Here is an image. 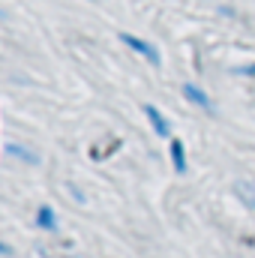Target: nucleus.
<instances>
[{"instance_id": "f257e3e1", "label": "nucleus", "mask_w": 255, "mask_h": 258, "mask_svg": "<svg viewBox=\"0 0 255 258\" xmlns=\"http://www.w3.org/2000/svg\"><path fill=\"white\" fill-rule=\"evenodd\" d=\"M120 42H123L126 48H132L135 54H141L147 63H153V66L162 63V54H159V48H156L153 42H147V39H141V36H135V33H120Z\"/></svg>"}, {"instance_id": "f03ea898", "label": "nucleus", "mask_w": 255, "mask_h": 258, "mask_svg": "<svg viewBox=\"0 0 255 258\" xmlns=\"http://www.w3.org/2000/svg\"><path fill=\"white\" fill-rule=\"evenodd\" d=\"M144 114H147L150 126H153V132H156L159 138H168V135H171V123L165 120V114H162L156 105H150V102H147V105H144Z\"/></svg>"}, {"instance_id": "7ed1b4c3", "label": "nucleus", "mask_w": 255, "mask_h": 258, "mask_svg": "<svg viewBox=\"0 0 255 258\" xmlns=\"http://www.w3.org/2000/svg\"><path fill=\"white\" fill-rule=\"evenodd\" d=\"M180 90H183L186 102H192V105H198V108H204V111H210V114H213V99H210L198 84H183Z\"/></svg>"}, {"instance_id": "20e7f679", "label": "nucleus", "mask_w": 255, "mask_h": 258, "mask_svg": "<svg viewBox=\"0 0 255 258\" xmlns=\"http://www.w3.org/2000/svg\"><path fill=\"white\" fill-rule=\"evenodd\" d=\"M168 156H171L174 171H177V174H186V147H183L180 138H171V144H168Z\"/></svg>"}, {"instance_id": "39448f33", "label": "nucleus", "mask_w": 255, "mask_h": 258, "mask_svg": "<svg viewBox=\"0 0 255 258\" xmlns=\"http://www.w3.org/2000/svg\"><path fill=\"white\" fill-rule=\"evenodd\" d=\"M36 228H42V231H57V213H54V207L42 204V207L36 210Z\"/></svg>"}, {"instance_id": "423d86ee", "label": "nucleus", "mask_w": 255, "mask_h": 258, "mask_svg": "<svg viewBox=\"0 0 255 258\" xmlns=\"http://www.w3.org/2000/svg\"><path fill=\"white\" fill-rule=\"evenodd\" d=\"M234 195L243 201L246 210H255V183L252 180H240V183H234Z\"/></svg>"}, {"instance_id": "0eeeda50", "label": "nucleus", "mask_w": 255, "mask_h": 258, "mask_svg": "<svg viewBox=\"0 0 255 258\" xmlns=\"http://www.w3.org/2000/svg\"><path fill=\"white\" fill-rule=\"evenodd\" d=\"M9 153H12V156H21L24 162H36V156H33L27 147H21V144H9Z\"/></svg>"}, {"instance_id": "6e6552de", "label": "nucleus", "mask_w": 255, "mask_h": 258, "mask_svg": "<svg viewBox=\"0 0 255 258\" xmlns=\"http://www.w3.org/2000/svg\"><path fill=\"white\" fill-rule=\"evenodd\" d=\"M0 255L6 258V255H12V246L6 243V240H0Z\"/></svg>"}, {"instance_id": "1a4fd4ad", "label": "nucleus", "mask_w": 255, "mask_h": 258, "mask_svg": "<svg viewBox=\"0 0 255 258\" xmlns=\"http://www.w3.org/2000/svg\"><path fill=\"white\" fill-rule=\"evenodd\" d=\"M237 72H240V75H255V63H249V66H240Z\"/></svg>"}, {"instance_id": "9d476101", "label": "nucleus", "mask_w": 255, "mask_h": 258, "mask_svg": "<svg viewBox=\"0 0 255 258\" xmlns=\"http://www.w3.org/2000/svg\"><path fill=\"white\" fill-rule=\"evenodd\" d=\"M0 18H3V9H0Z\"/></svg>"}]
</instances>
